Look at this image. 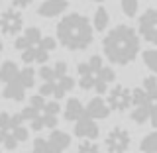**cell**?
Listing matches in <instances>:
<instances>
[{
    "instance_id": "1",
    "label": "cell",
    "mask_w": 157,
    "mask_h": 153,
    "mask_svg": "<svg viewBox=\"0 0 157 153\" xmlns=\"http://www.w3.org/2000/svg\"><path fill=\"white\" fill-rule=\"evenodd\" d=\"M140 41L141 37L137 33V29L126 26V24H120L104 36L102 51L112 65L124 67L130 65L132 61H136V57L140 55Z\"/></svg>"
},
{
    "instance_id": "31",
    "label": "cell",
    "mask_w": 157,
    "mask_h": 153,
    "mask_svg": "<svg viewBox=\"0 0 157 153\" xmlns=\"http://www.w3.org/2000/svg\"><path fill=\"white\" fill-rule=\"evenodd\" d=\"M18 143H20V141L16 140V137H14L12 134H10V132H8V136H6V140H4V147H6V149L8 151H14V149H16V147H18Z\"/></svg>"
},
{
    "instance_id": "10",
    "label": "cell",
    "mask_w": 157,
    "mask_h": 153,
    "mask_svg": "<svg viewBox=\"0 0 157 153\" xmlns=\"http://www.w3.org/2000/svg\"><path fill=\"white\" fill-rule=\"evenodd\" d=\"M110 106H108V102L104 100L102 96H94L88 100V104L85 106V114L88 118H92V120H106L108 116H110Z\"/></svg>"
},
{
    "instance_id": "23",
    "label": "cell",
    "mask_w": 157,
    "mask_h": 153,
    "mask_svg": "<svg viewBox=\"0 0 157 153\" xmlns=\"http://www.w3.org/2000/svg\"><path fill=\"white\" fill-rule=\"evenodd\" d=\"M141 59H144V65L149 69L153 75H157V49H145L141 53Z\"/></svg>"
},
{
    "instance_id": "28",
    "label": "cell",
    "mask_w": 157,
    "mask_h": 153,
    "mask_svg": "<svg viewBox=\"0 0 157 153\" xmlns=\"http://www.w3.org/2000/svg\"><path fill=\"white\" fill-rule=\"evenodd\" d=\"M10 134H12L14 137H16V140L20 141V143H22V141H26L28 137H29V132H28V128L26 126H16V128H12V130H10Z\"/></svg>"
},
{
    "instance_id": "7",
    "label": "cell",
    "mask_w": 157,
    "mask_h": 153,
    "mask_svg": "<svg viewBox=\"0 0 157 153\" xmlns=\"http://www.w3.org/2000/svg\"><path fill=\"white\" fill-rule=\"evenodd\" d=\"M106 102L110 110L114 112H126L132 106V90L124 85H114L106 92Z\"/></svg>"
},
{
    "instance_id": "11",
    "label": "cell",
    "mask_w": 157,
    "mask_h": 153,
    "mask_svg": "<svg viewBox=\"0 0 157 153\" xmlns=\"http://www.w3.org/2000/svg\"><path fill=\"white\" fill-rule=\"evenodd\" d=\"M69 8L67 0H43L37 6V16L41 18H57Z\"/></svg>"
},
{
    "instance_id": "35",
    "label": "cell",
    "mask_w": 157,
    "mask_h": 153,
    "mask_svg": "<svg viewBox=\"0 0 157 153\" xmlns=\"http://www.w3.org/2000/svg\"><path fill=\"white\" fill-rule=\"evenodd\" d=\"M2 51H4V45H2V37H0V57H2Z\"/></svg>"
},
{
    "instance_id": "6",
    "label": "cell",
    "mask_w": 157,
    "mask_h": 153,
    "mask_svg": "<svg viewBox=\"0 0 157 153\" xmlns=\"http://www.w3.org/2000/svg\"><path fill=\"white\" fill-rule=\"evenodd\" d=\"M137 33L147 43L157 45V8H149L137 20Z\"/></svg>"
},
{
    "instance_id": "13",
    "label": "cell",
    "mask_w": 157,
    "mask_h": 153,
    "mask_svg": "<svg viewBox=\"0 0 157 153\" xmlns=\"http://www.w3.org/2000/svg\"><path fill=\"white\" fill-rule=\"evenodd\" d=\"M47 141L51 151H67V147L71 145V136L61 130H51V134L47 136Z\"/></svg>"
},
{
    "instance_id": "2",
    "label": "cell",
    "mask_w": 157,
    "mask_h": 153,
    "mask_svg": "<svg viewBox=\"0 0 157 153\" xmlns=\"http://www.w3.org/2000/svg\"><path fill=\"white\" fill-rule=\"evenodd\" d=\"M94 39L92 22L81 12L65 14L57 24V41L69 51H85Z\"/></svg>"
},
{
    "instance_id": "27",
    "label": "cell",
    "mask_w": 157,
    "mask_h": 153,
    "mask_svg": "<svg viewBox=\"0 0 157 153\" xmlns=\"http://www.w3.org/2000/svg\"><path fill=\"white\" fill-rule=\"evenodd\" d=\"M37 75L41 77L43 82L55 81V71H53V67H49V65H41V67H39V73H37Z\"/></svg>"
},
{
    "instance_id": "15",
    "label": "cell",
    "mask_w": 157,
    "mask_h": 153,
    "mask_svg": "<svg viewBox=\"0 0 157 153\" xmlns=\"http://www.w3.org/2000/svg\"><path fill=\"white\" fill-rule=\"evenodd\" d=\"M2 96L6 98V100H14V102H22L24 98H26V88L24 85L18 81H12L8 82V85H4V90H2Z\"/></svg>"
},
{
    "instance_id": "20",
    "label": "cell",
    "mask_w": 157,
    "mask_h": 153,
    "mask_svg": "<svg viewBox=\"0 0 157 153\" xmlns=\"http://www.w3.org/2000/svg\"><path fill=\"white\" fill-rule=\"evenodd\" d=\"M18 81L24 85V88H32L33 85H36V71H33L29 65H26L24 69H20V75H18Z\"/></svg>"
},
{
    "instance_id": "5",
    "label": "cell",
    "mask_w": 157,
    "mask_h": 153,
    "mask_svg": "<svg viewBox=\"0 0 157 153\" xmlns=\"http://www.w3.org/2000/svg\"><path fill=\"white\" fill-rule=\"evenodd\" d=\"M106 151L108 153H126L132 145V136L126 128L122 126H114L110 132H108L106 140H104Z\"/></svg>"
},
{
    "instance_id": "24",
    "label": "cell",
    "mask_w": 157,
    "mask_h": 153,
    "mask_svg": "<svg viewBox=\"0 0 157 153\" xmlns=\"http://www.w3.org/2000/svg\"><path fill=\"white\" fill-rule=\"evenodd\" d=\"M120 8L128 18H134L140 10V2L137 0H120Z\"/></svg>"
},
{
    "instance_id": "25",
    "label": "cell",
    "mask_w": 157,
    "mask_h": 153,
    "mask_svg": "<svg viewBox=\"0 0 157 153\" xmlns=\"http://www.w3.org/2000/svg\"><path fill=\"white\" fill-rule=\"evenodd\" d=\"M75 153H100V147H98L92 140H82L81 143L77 145Z\"/></svg>"
},
{
    "instance_id": "4",
    "label": "cell",
    "mask_w": 157,
    "mask_h": 153,
    "mask_svg": "<svg viewBox=\"0 0 157 153\" xmlns=\"http://www.w3.org/2000/svg\"><path fill=\"white\" fill-rule=\"evenodd\" d=\"M24 29V16L22 10L16 8H6L0 14V32L6 37H16Z\"/></svg>"
},
{
    "instance_id": "29",
    "label": "cell",
    "mask_w": 157,
    "mask_h": 153,
    "mask_svg": "<svg viewBox=\"0 0 157 153\" xmlns=\"http://www.w3.org/2000/svg\"><path fill=\"white\" fill-rule=\"evenodd\" d=\"M43 112H45V114H51V116H59V112H61V106H59L57 100L45 102V106H43Z\"/></svg>"
},
{
    "instance_id": "8",
    "label": "cell",
    "mask_w": 157,
    "mask_h": 153,
    "mask_svg": "<svg viewBox=\"0 0 157 153\" xmlns=\"http://www.w3.org/2000/svg\"><path fill=\"white\" fill-rule=\"evenodd\" d=\"M73 132H75V136L81 137V140H92V141L100 136V128H98L96 120L88 118L86 114L75 122V130H73Z\"/></svg>"
},
{
    "instance_id": "26",
    "label": "cell",
    "mask_w": 157,
    "mask_h": 153,
    "mask_svg": "<svg viewBox=\"0 0 157 153\" xmlns=\"http://www.w3.org/2000/svg\"><path fill=\"white\" fill-rule=\"evenodd\" d=\"M32 153H51L47 137H36V140H33V145H32Z\"/></svg>"
},
{
    "instance_id": "18",
    "label": "cell",
    "mask_w": 157,
    "mask_h": 153,
    "mask_svg": "<svg viewBox=\"0 0 157 153\" xmlns=\"http://www.w3.org/2000/svg\"><path fill=\"white\" fill-rule=\"evenodd\" d=\"M153 106V104H151ZM151 106H134L132 108V114L130 118L136 122V124H145V122H149V114H151Z\"/></svg>"
},
{
    "instance_id": "14",
    "label": "cell",
    "mask_w": 157,
    "mask_h": 153,
    "mask_svg": "<svg viewBox=\"0 0 157 153\" xmlns=\"http://www.w3.org/2000/svg\"><path fill=\"white\" fill-rule=\"evenodd\" d=\"M85 116V106L78 98H69L65 108H63V118L67 122H77L78 118Z\"/></svg>"
},
{
    "instance_id": "21",
    "label": "cell",
    "mask_w": 157,
    "mask_h": 153,
    "mask_svg": "<svg viewBox=\"0 0 157 153\" xmlns=\"http://www.w3.org/2000/svg\"><path fill=\"white\" fill-rule=\"evenodd\" d=\"M140 149H141V153H157V130L144 136V140L140 143Z\"/></svg>"
},
{
    "instance_id": "3",
    "label": "cell",
    "mask_w": 157,
    "mask_h": 153,
    "mask_svg": "<svg viewBox=\"0 0 157 153\" xmlns=\"http://www.w3.org/2000/svg\"><path fill=\"white\" fill-rule=\"evenodd\" d=\"M104 67V59L100 55H92L88 61H82L77 65V77H78V86L82 90H94L98 96L108 92V86L100 78V71Z\"/></svg>"
},
{
    "instance_id": "32",
    "label": "cell",
    "mask_w": 157,
    "mask_h": 153,
    "mask_svg": "<svg viewBox=\"0 0 157 153\" xmlns=\"http://www.w3.org/2000/svg\"><path fill=\"white\" fill-rule=\"evenodd\" d=\"M10 118H12V114H8V112H0V130L10 132Z\"/></svg>"
},
{
    "instance_id": "9",
    "label": "cell",
    "mask_w": 157,
    "mask_h": 153,
    "mask_svg": "<svg viewBox=\"0 0 157 153\" xmlns=\"http://www.w3.org/2000/svg\"><path fill=\"white\" fill-rule=\"evenodd\" d=\"M20 53H22V61L26 63V65H32V63L45 65V63L49 61V55H51V53H49L47 49L41 45V41H39V43H33V45H29V47H26L24 51H20Z\"/></svg>"
},
{
    "instance_id": "30",
    "label": "cell",
    "mask_w": 157,
    "mask_h": 153,
    "mask_svg": "<svg viewBox=\"0 0 157 153\" xmlns=\"http://www.w3.org/2000/svg\"><path fill=\"white\" fill-rule=\"evenodd\" d=\"M45 96H41V94H39V92H37V94H33L32 98H29V106H33V108H39V110H41V108L43 106H45Z\"/></svg>"
},
{
    "instance_id": "22",
    "label": "cell",
    "mask_w": 157,
    "mask_h": 153,
    "mask_svg": "<svg viewBox=\"0 0 157 153\" xmlns=\"http://www.w3.org/2000/svg\"><path fill=\"white\" fill-rule=\"evenodd\" d=\"M141 88L149 94V98L151 100H157V77L155 75H147V77H144V82H141Z\"/></svg>"
},
{
    "instance_id": "17",
    "label": "cell",
    "mask_w": 157,
    "mask_h": 153,
    "mask_svg": "<svg viewBox=\"0 0 157 153\" xmlns=\"http://www.w3.org/2000/svg\"><path fill=\"white\" fill-rule=\"evenodd\" d=\"M92 28H94V32H104L108 28V24H110V14H108V10L104 6H98L94 10V16H92Z\"/></svg>"
},
{
    "instance_id": "37",
    "label": "cell",
    "mask_w": 157,
    "mask_h": 153,
    "mask_svg": "<svg viewBox=\"0 0 157 153\" xmlns=\"http://www.w3.org/2000/svg\"><path fill=\"white\" fill-rule=\"evenodd\" d=\"M51 153H65V151H51Z\"/></svg>"
},
{
    "instance_id": "16",
    "label": "cell",
    "mask_w": 157,
    "mask_h": 153,
    "mask_svg": "<svg viewBox=\"0 0 157 153\" xmlns=\"http://www.w3.org/2000/svg\"><path fill=\"white\" fill-rule=\"evenodd\" d=\"M18 75H20V67L14 61H4L0 65V82L2 85H8V82L16 81Z\"/></svg>"
},
{
    "instance_id": "12",
    "label": "cell",
    "mask_w": 157,
    "mask_h": 153,
    "mask_svg": "<svg viewBox=\"0 0 157 153\" xmlns=\"http://www.w3.org/2000/svg\"><path fill=\"white\" fill-rule=\"evenodd\" d=\"M41 37H43V33H41V29H39V28H36V26L26 28L22 36L16 37V41H14V47H16L18 51H24L26 47L33 45V43H39V41H41Z\"/></svg>"
},
{
    "instance_id": "19",
    "label": "cell",
    "mask_w": 157,
    "mask_h": 153,
    "mask_svg": "<svg viewBox=\"0 0 157 153\" xmlns=\"http://www.w3.org/2000/svg\"><path fill=\"white\" fill-rule=\"evenodd\" d=\"M151 104H153V100L141 86L132 90V106H151Z\"/></svg>"
},
{
    "instance_id": "36",
    "label": "cell",
    "mask_w": 157,
    "mask_h": 153,
    "mask_svg": "<svg viewBox=\"0 0 157 153\" xmlns=\"http://www.w3.org/2000/svg\"><path fill=\"white\" fill-rule=\"evenodd\" d=\"M92 2H104V0H92Z\"/></svg>"
},
{
    "instance_id": "34",
    "label": "cell",
    "mask_w": 157,
    "mask_h": 153,
    "mask_svg": "<svg viewBox=\"0 0 157 153\" xmlns=\"http://www.w3.org/2000/svg\"><path fill=\"white\" fill-rule=\"evenodd\" d=\"M149 124L157 130V104L151 106V114H149Z\"/></svg>"
},
{
    "instance_id": "33",
    "label": "cell",
    "mask_w": 157,
    "mask_h": 153,
    "mask_svg": "<svg viewBox=\"0 0 157 153\" xmlns=\"http://www.w3.org/2000/svg\"><path fill=\"white\" fill-rule=\"evenodd\" d=\"M32 2H33V0H10L12 8H16V10H24V8H28Z\"/></svg>"
},
{
    "instance_id": "38",
    "label": "cell",
    "mask_w": 157,
    "mask_h": 153,
    "mask_svg": "<svg viewBox=\"0 0 157 153\" xmlns=\"http://www.w3.org/2000/svg\"><path fill=\"white\" fill-rule=\"evenodd\" d=\"M153 104H157V100H155V102H153Z\"/></svg>"
}]
</instances>
